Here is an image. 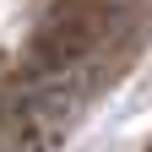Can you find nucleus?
Instances as JSON below:
<instances>
[{
	"label": "nucleus",
	"instance_id": "nucleus-1",
	"mask_svg": "<svg viewBox=\"0 0 152 152\" xmlns=\"http://www.w3.org/2000/svg\"><path fill=\"white\" fill-rule=\"evenodd\" d=\"M98 27H103L98 6H60V11L49 16V27L33 38V71H60V65H76L82 54H92Z\"/></svg>",
	"mask_w": 152,
	"mask_h": 152
}]
</instances>
